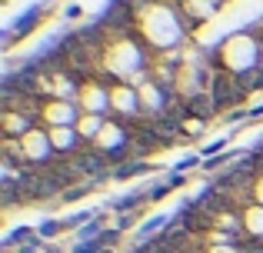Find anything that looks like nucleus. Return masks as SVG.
Masks as SVG:
<instances>
[{
    "label": "nucleus",
    "instance_id": "f257e3e1",
    "mask_svg": "<svg viewBox=\"0 0 263 253\" xmlns=\"http://www.w3.org/2000/svg\"><path fill=\"white\" fill-rule=\"evenodd\" d=\"M223 57H227V64H230L233 70H250V67H257L260 50H257V44H253L250 33H240V37H233L230 44L223 47Z\"/></svg>",
    "mask_w": 263,
    "mask_h": 253
},
{
    "label": "nucleus",
    "instance_id": "f03ea898",
    "mask_svg": "<svg viewBox=\"0 0 263 253\" xmlns=\"http://www.w3.org/2000/svg\"><path fill=\"white\" fill-rule=\"evenodd\" d=\"M47 150H53L50 137L37 133V130H30V133H24V160H33V163H40V160L47 157Z\"/></svg>",
    "mask_w": 263,
    "mask_h": 253
},
{
    "label": "nucleus",
    "instance_id": "7ed1b4c3",
    "mask_svg": "<svg viewBox=\"0 0 263 253\" xmlns=\"http://www.w3.org/2000/svg\"><path fill=\"white\" fill-rule=\"evenodd\" d=\"M110 104H114L117 113H123V117H134V113H137V93H134V87H117L114 97H110Z\"/></svg>",
    "mask_w": 263,
    "mask_h": 253
},
{
    "label": "nucleus",
    "instance_id": "20e7f679",
    "mask_svg": "<svg viewBox=\"0 0 263 253\" xmlns=\"http://www.w3.org/2000/svg\"><path fill=\"white\" fill-rule=\"evenodd\" d=\"M97 143H100L103 150H117V147L127 143V137H123V130L117 127V124H103V130L97 133Z\"/></svg>",
    "mask_w": 263,
    "mask_h": 253
},
{
    "label": "nucleus",
    "instance_id": "39448f33",
    "mask_svg": "<svg viewBox=\"0 0 263 253\" xmlns=\"http://www.w3.org/2000/svg\"><path fill=\"white\" fill-rule=\"evenodd\" d=\"M47 117H50L53 124H60V127H70L73 120H77V110H73L70 104H64V100H57V104L47 107Z\"/></svg>",
    "mask_w": 263,
    "mask_h": 253
},
{
    "label": "nucleus",
    "instance_id": "423d86ee",
    "mask_svg": "<svg viewBox=\"0 0 263 253\" xmlns=\"http://www.w3.org/2000/svg\"><path fill=\"white\" fill-rule=\"evenodd\" d=\"M243 233L263 240V207H253V210H247V213H243Z\"/></svg>",
    "mask_w": 263,
    "mask_h": 253
},
{
    "label": "nucleus",
    "instance_id": "0eeeda50",
    "mask_svg": "<svg viewBox=\"0 0 263 253\" xmlns=\"http://www.w3.org/2000/svg\"><path fill=\"white\" fill-rule=\"evenodd\" d=\"M50 143H53V150H73L77 147V133L70 127H57V130H50Z\"/></svg>",
    "mask_w": 263,
    "mask_h": 253
},
{
    "label": "nucleus",
    "instance_id": "6e6552de",
    "mask_svg": "<svg viewBox=\"0 0 263 253\" xmlns=\"http://www.w3.org/2000/svg\"><path fill=\"white\" fill-rule=\"evenodd\" d=\"M140 173H150V163H127V167L114 170L117 180H130V177H140Z\"/></svg>",
    "mask_w": 263,
    "mask_h": 253
},
{
    "label": "nucleus",
    "instance_id": "1a4fd4ad",
    "mask_svg": "<svg viewBox=\"0 0 263 253\" xmlns=\"http://www.w3.org/2000/svg\"><path fill=\"white\" fill-rule=\"evenodd\" d=\"M163 227H167V217H154L150 223H143V227L137 230V240H147V237L154 233V230H163Z\"/></svg>",
    "mask_w": 263,
    "mask_h": 253
},
{
    "label": "nucleus",
    "instance_id": "9d476101",
    "mask_svg": "<svg viewBox=\"0 0 263 253\" xmlns=\"http://www.w3.org/2000/svg\"><path fill=\"white\" fill-rule=\"evenodd\" d=\"M17 240H33V230H30V227H17L13 233H7L4 247H7V250H10V247H17Z\"/></svg>",
    "mask_w": 263,
    "mask_h": 253
},
{
    "label": "nucleus",
    "instance_id": "9b49d317",
    "mask_svg": "<svg viewBox=\"0 0 263 253\" xmlns=\"http://www.w3.org/2000/svg\"><path fill=\"white\" fill-rule=\"evenodd\" d=\"M60 230H67V223H60V220H44V223H40V230H37V237H57Z\"/></svg>",
    "mask_w": 263,
    "mask_h": 253
},
{
    "label": "nucleus",
    "instance_id": "f8f14e48",
    "mask_svg": "<svg viewBox=\"0 0 263 253\" xmlns=\"http://www.w3.org/2000/svg\"><path fill=\"white\" fill-rule=\"evenodd\" d=\"M100 250H107L100 243V237L97 240H77V247H73V253H100Z\"/></svg>",
    "mask_w": 263,
    "mask_h": 253
},
{
    "label": "nucleus",
    "instance_id": "ddd939ff",
    "mask_svg": "<svg viewBox=\"0 0 263 253\" xmlns=\"http://www.w3.org/2000/svg\"><path fill=\"white\" fill-rule=\"evenodd\" d=\"M170 190H174L170 183H160V187L150 190V200H163V197H170Z\"/></svg>",
    "mask_w": 263,
    "mask_h": 253
},
{
    "label": "nucleus",
    "instance_id": "4468645a",
    "mask_svg": "<svg viewBox=\"0 0 263 253\" xmlns=\"http://www.w3.org/2000/svg\"><path fill=\"white\" fill-rule=\"evenodd\" d=\"M183 183H186L183 173H174V177H170V187H183Z\"/></svg>",
    "mask_w": 263,
    "mask_h": 253
},
{
    "label": "nucleus",
    "instance_id": "2eb2a0df",
    "mask_svg": "<svg viewBox=\"0 0 263 253\" xmlns=\"http://www.w3.org/2000/svg\"><path fill=\"white\" fill-rule=\"evenodd\" d=\"M257 200H260V203H263V180H260V183H257Z\"/></svg>",
    "mask_w": 263,
    "mask_h": 253
},
{
    "label": "nucleus",
    "instance_id": "dca6fc26",
    "mask_svg": "<svg viewBox=\"0 0 263 253\" xmlns=\"http://www.w3.org/2000/svg\"><path fill=\"white\" fill-rule=\"evenodd\" d=\"M100 253H110V250H100Z\"/></svg>",
    "mask_w": 263,
    "mask_h": 253
}]
</instances>
